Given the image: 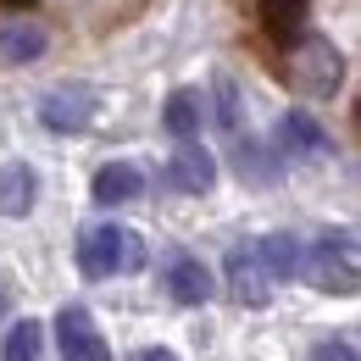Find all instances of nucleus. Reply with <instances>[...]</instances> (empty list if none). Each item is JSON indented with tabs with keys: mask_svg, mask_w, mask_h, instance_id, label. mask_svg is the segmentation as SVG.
<instances>
[{
	"mask_svg": "<svg viewBox=\"0 0 361 361\" xmlns=\"http://www.w3.org/2000/svg\"><path fill=\"white\" fill-rule=\"evenodd\" d=\"M39 206V167L34 161H6L0 167V217L23 223Z\"/></svg>",
	"mask_w": 361,
	"mask_h": 361,
	"instance_id": "obj_11",
	"label": "nucleus"
},
{
	"mask_svg": "<svg viewBox=\"0 0 361 361\" xmlns=\"http://www.w3.org/2000/svg\"><path fill=\"white\" fill-rule=\"evenodd\" d=\"M223 178V167H217V156L195 139V145H178L173 156H167V183L178 189V195H212Z\"/></svg>",
	"mask_w": 361,
	"mask_h": 361,
	"instance_id": "obj_9",
	"label": "nucleus"
},
{
	"mask_svg": "<svg viewBox=\"0 0 361 361\" xmlns=\"http://www.w3.org/2000/svg\"><path fill=\"white\" fill-rule=\"evenodd\" d=\"M306 361H361V356L345 334H328V339H317L312 350H306Z\"/></svg>",
	"mask_w": 361,
	"mask_h": 361,
	"instance_id": "obj_19",
	"label": "nucleus"
},
{
	"mask_svg": "<svg viewBox=\"0 0 361 361\" xmlns=\"http://www.w3.org/2000/svg\"><path fill=\"white\" fill-rule=\"evenodd\" d=\"M283 78H289V90L306 94V100H334L339 84H345V50L334 45L328 34H300V39H289L283 45Z\"/></svg>",
	"mask_w": 361,
	"mask_h": 361,
	"instance_id": "obj_1",
	"label": "nucleus"
},
{
	"mask_svg": "<svg viewBox=\"0 0 361 361\" xmlns=\"http://www.w3.org/2000/svg\"><path fill=\"white\" fill-rule=\"evenodd\" d=\"M206 117H212L228 139L245 128V94H239V84H233V73H228V67H217V73H212V100H206Z\"/></svg>",
	"mask_w": 361,
	"mask_h": 361,
	"instance_id": "obj_16",
	"label": "nucleus"
},
{
	"mask_svg": "<svg viewBox=\"0 0 361 361\" xmlns=\"http://www.w3.org/2000/svg\"><path fill=\"white\" fill-rule=\"evenodd\" d=\"M223 283H228V295H233L245 312H267V306H272V289H278V283L267 278V267L256 262V245H250V239L233 245V250L223 256Z\"/></svg>",
	"mask_w": 361,
	"mask_h": 361,
	"instance_id": "obj_8",
	"label": "nucleus"
},
{
	"mask_svg": "<svg viewBox=\"0 0 361 361\" xmlns=\"http://www.w3.org/2000/svg\"><path fill=\"white\" fill-rule=\"evenodd\" d=\"M256 11H262V28H267L278 45H289V39H300L306 34V17H312V0H256Z\"/></svg>",
	"mask_w": 361,
	"mask_h": 361,
	"instance_id": "obj_17",
	"label": "nucleus"
},
{
	"mask_svg": "<svg viewBox=\"0 0 361 361\" xmlns=\"http://www.w3.org/2000/svg\"><path fill=\"white\" fill-rule=\"evenodd\" d=\"M6 312H11V283L0 278V322H6Z\"/></svg>",
	"mask_w": 361,
	"mask_h": 361,
	"instance_id": "obj_21",
	"label": "nucleus"
},
{
	"mask_svg": "<svg viewBox=\"0 0 361 361\" xmlns=\"http://www.w3.org/2000/svg\"><path fill=\"white\" fill-rule=\"evenodd\" d=\"M39 128L45 134H84L94 123V111H100V90L90 84H56V90L39 94Z\"/></svg>",
	"mask_w": 361,
	"mask_h": 361,
	"instance_id": "obj_5",
	"label": "nucleus"
},
{
	"mask_svg": "<svg viewBox=\"0 0 361 361\" xmlns=\"http://www.w3.org/2000/svg\"><path fill=\"white\" fill-rule=\"evenodd\" d=\"M300 278L312 283L317 295H339V300H350L361 289V267H356V233L350 228H339V233H322L306 245V256H300Z\"/></svg>",
	"mask_w": 361,
	"mask_h": 361,
	"instance_id": "obj_3",
	"label": "nucleus"
},
{
	"mask_svg": "<svg viewBox=\"0 0 361 361\" xmlns=\"http://www.w3.org/2000/svg\"><path fill=\"white\" fill-rule=\"evenodd\" d=\"M161 128L178 139V145H195L200 139V128H206V94L200 90H173L167 94V106H161Z\"/></svg>",
	"mask_w": 361,
	"mask_h": 361,
	"instance_id": "obj_14",
	"label": "nucleus"
},
{
	"mask_svg": "<svg viewBox=\"0 0 361 361\" xmlns=\"http://www.w3.org/2000/svg\"><path fill=\"white\" fill-rule=\"evenodd\" d=\"M134 361H183V356H178V350H167V345H145Z\"/></svg>",
	"mask_w": 361,
	"mask_h": 361,
	"instance_id": "obj_20",
	"label": "nucleus"
},
{
	"mask_svg": "<svg viewBox=\"0 0 361 361\" xmlns=\"http://www.w3.org/2000/svg\"><path fill=\"white\" fill-rule=\"evenodd\" d=\"M145 195V173H139L134 161H106L100 173L90 178V200L100 212H111V206H128Z\"/></svg>",
	"mask_w": 361,
	"mask_h": 361,
	"instance_id": "obj_12",
	"label": "nucleus"
},
{
	"mask_svg": "<svg viewBox=\"0 0 361 361\" xmlns=\"http://www.w3.org/2000/svg\"><path fill=\"white\" fill-rule=\"evenodd\" d=\"M267 145L278 150V161H283V167H289V161H328V156H334L328 128L317 123L306 106H289V111L278 117V128H272Z\"/></svg>",
	"mask_w": 361,
	"mask_h": 361,
	"instance_id": "obj_4",
	"label": "nucleus"
},
{
	"mask_svg": "<svg viewBox=\"0 0 361 361\" xmlns=\"http://www.w3.org/2000/svg\"><path fill=\"white\" fill-rule=\"evenodd\" d=\"M50 328H56V356L61 361H111V345H106V334L94 328V312L84 300H67Z\"/></svg>",
	"mask_w": 361,
	"mask_h": 361,
	"instance_id": "obj_7",
	"label": "nucleus"
},
{
	"mask_svg": "<svg viewBox=\"0 0 361 361\" xmlns=\"http://www.w3.org/2000/svg\"><path fill=\"white\" fill-rule=\"evenodd\" d=\"M0 361H45V322L39 317L11 322L6 339H0Z\"/></svg>",
	"mask_w": 361,
	"mask_h": 361,
	"instance_id": "obj_18",
	"label": "nucleus"
},
{
	"mask_svg": "<svg viewBox=\"0 0 361 361\" xmlns=\"http://www.w3.org/2000/svg\"><path fill=\"white\" fill-rule=\"evenodd\" d=\"M161 289H167V300L173 306H212L217 300V272L206 267L195 250H167L161 256Z\"/></svg>",
	"mask_w": 361,
	"mask_h": 361,
	"instance_id": "obj_6",
	"label": "nucleus"
},
{
	"mask_svg": "<svg viewBox=\"0 0 361 361\" xmlns=\"http://www.w3.org/2000/svg\"><path fill=\"white\" fill-rule=\"evenodd\" d=\"M145 262H150L145 239H139L134 228H123V223H90L78 233V272L94 278V283L145 272Z\"/></svg>",
	"mask_w": 361,
	"mask_h": 361,
	"instance_id": "obj_2",
	"label": "nucleus"
},
{
	"mask_svg": "<svg viewBox=\"0 0 361 361\" xmlns=\"http://www.w3.org/2000/svg\"><path fill=\"white\" fill-rule=\"evenodd\" d=\"M45 50H50V34L34 23V17H11V23H0V61L23 67V61H39Z\"/></svg>",
	"mask_w": 361,
	"mask_h": 361,
	"instance_id": "obj_15",
	"label": "nucleus"
},
{
	"mask_svg": "<svg viewBox=\"0 0 361 361\" xmlns=\"http://www.w3.org/2000/svg\"><path fill=\"white\" fill-rule=\"evenodd\" d=\"M6 6H11V11H23V6H34V0H6Z\"/></svg>",
	"mask_w": 361,
	"mask_h": 361,
	"instance_id": "obj_22",
	"label": "nucleus"
},
{
	"mask_svg": "<svg viewBox=\"0 0 361 361\" xmlns=\"http://www.w3.org/2000/svg\"><path fill=\"white\" fill-rule=\"evenodd\" d=\"M233 173H239V183H250V189H272V183L283 178V161H278V150H272L267 139L233 134Z\"/></svg>",
	"mask_w": 361,
	"mask_h": 361,
	"instance_id": "obj_10",
	"label": "nucleus"
},
{
	"mask_svg": "<svg viewBox=\"0 0 361 361\" xmlns=\"http://www.w3.org/2000/svg\"><path fill=\"white\" fill-rule=\"evenodd\" d=\"M256 245V262L267 267L272 283H289V278H300V256H306V239L300 233H262V239H250Z\"/></svg>",
	"mask_w": 361,
	"mask_h": 361,
	"instance_id": "obj_13",
	"label": "nucleus"
}]
</instances>
